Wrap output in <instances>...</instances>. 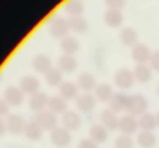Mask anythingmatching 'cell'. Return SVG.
<instances>
[{
    "mask_svg": "<svg viewBox=\"0 0 159 148\" xmlns=\"http://www.w3.org/2000/svg\"><path fill=\"white\" fill-rule=\"evenodd\" d=\"M145 125H146V128H152L153 122H152V119H150V118H148V119L145 121Z\"/></svg>",
    "mask_w": 159,
    "mask_h": 148,
    "instance_id": "obj_1",
    "label": "cell"
}]
</instances>
